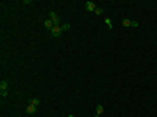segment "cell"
Listing matches in <instances>:
<instances>
[{
    "label": "cell",
    "mask_w": 157,
    "mask_h": 117,
    "mask_svg": "<svg viewBox=\"0 0 157 117\" xmlns=\"http://www.w3.org/2000/svg\"><path fill=\"white\" fill-rule=\"evenodd\" d=\"M7 94H9V82L2 79L0 81V98H7Z\"/></svg>",
    "instance_id": "obj_1"
},
{
    "label": "cell",
    "mask_w": 157,
    "mask_h": 117,
    "mask_svg": "<svg viewBox=\"0 0 157 117\" xmlns=\"http://www.w3.org/2000/svg\"><path fill=\"white\" fill-rule=\"evenodd\" d=\"M49 19H51V21H52V24H54V26H59V21H61V19H59L58 12L51 11V12H49Z\"/></svg>",
    "instance_id": "obj_2"
},
{
    "label": "cell",
    "mask_w": 157,
    "mask_h": 117,
    "mask_svg": "<svg viewBox=\"0 0 157 117\" xmlns=\"http://www.w3.org/2000/svg\"><path fill=\"white\" fill-rule=\"evenodd\" d=\"M61 33H63V30H61V24H59V26H54V28L51 30V35H52V37H59Z\"/></svg>",
    "instance_id": "obj_3"
},
{
    "label": "cell",
    "mask_w": 157,
    "mask_h": 117,
    "mask_svg": "<svg viewBox=\"0 0 157 117\" xmlns=\"http://www.w3.org/2000/svg\"><path fill=\"white\" fill-rule=\"evenodd\" d=\"M86 9H87V11H93V12H94V9H96V4H94L93 0H87V2H86Z\"/></svg>",
    "instance_id": "obj_4"
},
{
    "label": "cell",
    "mask_w": 157,
    "mask_h": 117,
    "mask_svg": "<svg viewBox=\"0 0 157 117\" xmlns=\"http://www.w3.org/2000/svg\"><path fill=\"white\" fill-rule=\"evenodd\" d=\"M37 108H39V107H35V105H28V107H26V114L33 115V114H37Z\"/></svg>",
    "instance_id": "obj_5"
},
{
    "label": "cell",
    "mask_w": 157,
    "mask_h": 117,
    "mask_svg": "<svg viewBox=\"0 0 157 117\" xmlns=\"http://www.w3.org/2000/svg\"><path fill=\"white\" fill-rule=\"evenodd\" d=\"M103 105H96V114H94V117H101V114H103Z\"/></svg>",
    "instance_id": "obj_6"
},
{
    "label": "cell",
    "mask_w": 157,
    "mask_h": 117,
    "mask_svg": "<svg viewBox=\"0 0 157 117\" xmlns=\"http://www.w3.org/2000/svg\"><path fill=\"white\" fill-rule=\"evenodd\" d=\"M44 26H46L47 30H52V28H54V24H52L51 19H46V21H44Z\"/></svg>",
    "instance_id": "obj_7"
},
{
    "label": "cell",
    "mask_w": 157,
    "mask_h": 117,
    "mask_svg": "<svg viewBox=\"0 0 157 117\" xmlns=\"http://www.w3.org/2000/svg\"><path fill=\"white\" fill-rule=\"evenodd\" d=\"M30 105L39 107V105H40V98H32V100H30Z\"/></svg>",
    "instance_id": "obj_8"
},
{
    "label": "cell",
    "mask_w": 157,
    "mask_h": 117,
    "mask_svg": "<svg viewBox=\"0 0 157 117\" xmlns=\"http://www.w3.org/2000/svg\"><path fill=\"white\" fill-rule=\"evenodd\" d=\"M133 21L134 19H122V24L124 26H133Z\"/></svg>",
    "instance_id": "obj_9"
},
{
    "label": "cell",
    "mask_w": 157,
    "mask_h": 117,
    "mask_svg": "<svg viewBox=\"0 0 157 117\" xmlns=\"http://www.w3.org/2000/svg\"><path fill=\"white\" fill-rule=\"evenodd\" d=\"M94 14H96V16H101V14H103V7H96V9H94Z\"/></svg>",
    "instance_id": "obj_10"
},
{
    "label": "cell",
    "mask_w": 157,
    "mask_h": 117,
    "mask_svg": "<svg viewBox=\"0 0 157 117\" xmlns=\"http://www.w3.org/2000/svg\"><path fill=\"white\" fill-rule=\"evenodd\" d=\"M70 28H72V26H70L68 23H63V24H61V30H63V32H68Z\"/></svg>",
    "instance_id": "obj_11"
},
{
    "label": "cell",
    "mask_w": 157,
    "mask_h": 117,
    "mask_svg": "<svg viewBox=\"0 0 157 117\" xmlns=\"http://www.w3.org/2000/svg\"><path fill=\"white\" fill-rule=\"evenodd\" d=\"M105 24H106L108 28H112V26H114V24H112V19H110V18H105Z\"/></svg>",
    "instance_id": "obj_12"
},
{
    "label": "cell",
    "mask_w": 157,
    "mask_h": 117,
    "mask_svg": "<svg viewBox=\"0 0 157 117\" xmlns=\"http://www.w3.org/2000/svg\"><path fill=\"white\" fill-rule=\"evenodd\" d=\"M68 117H73V115H72V114H70V115H68Z\"/></svg>",
    "instance_id": "obj_13"
}]
</instances>
